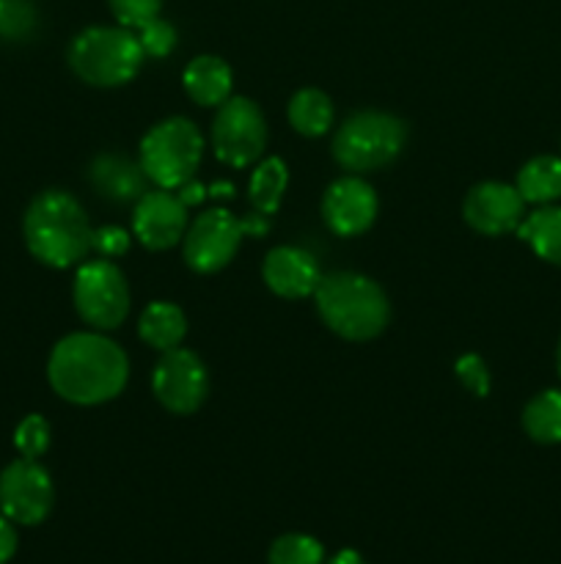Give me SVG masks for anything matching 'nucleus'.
<instances>
[{
  "label": "nucleus",
  "instance_id": "obj_1",
  "mask_svg": "<svg viewBox=\"0 0 561 564\" xmlns=\"http://www.w3.org/2000/svg\"><path fill=\"white\" fill-rule=\"evenodd\" d=\"M47 380L72 405H102L116 400L130 380L127 352L99 330L69 334L47 358Z\"/></svg>",
  "mask_w": 561,
  "mask_h": 564
},
{
  "label": "nucleus",
  "instance_id": "obj_2",
  "mask_svg": "<svg viewBox=\"0 0 561 564\" xmlns=\"http://www.w3.org/2000/svg\"><path fill=\"white\" fill-rule=\"evenodd\" d=\"M22 237L36 262L53 270L75 268L94 251V226L72 193L44 191L22 215Z\"/></svg>",
  "mask_w": 561,
  "mask_h": 564
},
{
  "label": "nucleus",
  "instance_id": "obj_3",
  "mask_svg": "<svg viewBox=\"0 0 561 564\" xmlns=\"http://www.w3.org/2000/svg\"><path fill=\"white\" fill-rule=\"evenodd\" d=\"M314 303L322 323L346 341L374 339L391 319V303L383 286L352 270L322 275Z\"/></svg>",
  "mask_w": 561,
  "mask_h": 564
},
{
  "label": "nucleus",
  "instance_id": "obj_4",
  "mask_svg": "<svg viewBox=\"0 0 561 564\" xmlns=\"http://www.w3.org/2000/svg\"><path fill=\"white\" fill-rule=\"evenodd\" d=\"M72 72L94 88H119L135 80L143 55L138 33L121 25H91L77 33L66 50Z\"/></svg>",
  "mask_w": 561,
  "mask_h": 564
},
{
  "label": "nucleus",
  "instance_id": "obj_5",
  "mask_svg": "<svg viewBox=\"0 0 561 564\" xmlns=\"http://www.w3.org/2000/svg\"><path fill=\"white\" fill-rule=\"evenodd\" d=\"M407 124L383 110H358L336 130L330 152L350 174L380 171L394 163L407 147Z\"/></svg>",
  "mask_w": 561,
  "mask_h": 564
},
{
  "label": "nucleus",
  "instance_id": "obj_6",
  "mask_svg": "<svg viewBox=\"0 0 561 564\" xmlns=\"http://www.w3.org/2000/svg\"><path fill=\"white\" fill-rule=\"evenodd\" d=\"M204 158V135L185 116L154 124L141 141V169L163 191H179L193 180Z\"/></svg>",
  "mask_w": 561,
  "mask_h": 564
},
{
  "label": "nucleus",
  "instance_id": "obj_7",
  "mask_svg": "<svg viewBox=\"0 0 561 564\" xmlns=\"http://www.w3.org/2000/svg\"><path fill=\"white\" fill-rule=\"evenodd\" d=\"M270 231V215H251L245 220H237L234 215L226 209H209L201 213L190 226H187L185 237H182V248H185V264L201 275L220 273L226 264L234 259L240 251V242L245 235H267Z\"/></svg>",
  "mask_w": 561,
  "mask_h": 564
},
{
  "label": "nucleus",
  "instance_id": "obj_8",
  "mask_svg": "<svg viewBox=\"0 0 561 564\" xmlns=\"http://www.w3.org/2000/svg\"><path fill=\"white\" fill-rule=\"evenodd\" d=\"M72 301L94 330H116L130 314V286L113 259H91L77 268Z\"/></svg>",
  "mask_w": 561,
  "mask_h": 564
},
{
  "label": "nucleus",
  "instance_id": "obj_9",
  "mask_svg": "<svg viewBox=\"0 0 561 564\" xmlns=\"http://www.w3.org/2000/svg\"><path fill=\"white\" fill-rule=\"evenodd\" d=\"M209 138H212L220 163L231 165V169H248V165L258 163L264 147H267V121L253 99L231 94L215 110Z\"/></svg>",
  "mask_w": 561,
  "mask_h": 564
},
{
  "label": "nucleus",
  "instance_id": "obj_10",
  "mask_svg": "<svg viewBox=\"0 0 561 564\" xmlns=\"http://www.w3.org/2000/svg\"><path fill=\"white\" fill-rule=\"evenodd\" d=\"M55 505V485L38 460L16 457L0 471V512L16 527H38Z\"/></svg>",
  "mask_w": 561,
  "mask_h": 564
},
{
  "label": "nucleus",
  "instance_id": "obj_11",
  "mask_svg": "<svg viewBox=\"0 0 561 564\" xmlns=\"http://www.w3.org/2000/svg\"><path fill=\"white\" fill-rule=\"evenodd\" d=\"M152 391L168 413L190 416L207 402L209 372L196 352L174 347L160 356L152 372Z\"/></svg>",
  "mask_w": 561,
  "mask_h": 564
},
{
  "label": "nucleus",
  "instance_id": "obj_12",
  "mask_svg": "<svg viewBox=\"0 0 561 564\" xmlns=\"http://www.w3.org/2000/svg\"><path fill=\"white\" fill-rule=\"evenodd\" d=\"M187 226V204L170 191H146L135 202L132 213V235L138 237L148 251H168L176 242H182Z\"/></svg>",
  "mask_w": 561,
  "mask_h": 564
},
{
  "label": "nucleus",
  "instance_id": "obj_13",
  "mask_svg": "<svg viewBox=\"0 0 561 564\" xmlns=\"http://www.w3.org/2000/svg\"><path fill=\"white\" fill-rule=\"evenodd\" d=\"M465 224L484 237H498L517 231L526 218V202L520 191L506 182H479L468 191L462 204Z\"/></svg>",
  "mask_w": 561,
  "mask_h": 564
},
{
  "label": "nucleus",
  "instance_id": "obj_14",
  "mask_svg": "<svg viewBox=\"0 0 561 564\" xmlns=\"http://www.w3.org/2000/svg\"><path fill=\"white\" fill-rule=\"evenodd\" d=\"M380 202L374 187L358 174L341 176L324 191L322 218L328 229L339 237H358L372 229L377 220Z\"/></svg>",
  "mask_w": 561,
  "mask_h": 564
},
{
  "label": "nucleus",
  "instance_id": "obj_15",
  "mask_svg": "<svg viewBox=\"0 0 561 564\" xmlns=\"http://www.w3.org/2000/svg\"><path fill=\"white\" fill-rule=\"evenodd\" d=\"M262 279L270 286V292L286 301H300V297H314L322 270L314 253L297 246H278L264 257Z\"/></svg>",
  "mask_w": 561,
  "mask_h": 564
},
{
  "label": "nucleus",
  "instance_id": "obj_16",
  "mask_svg": "<svg viewBox=\"0 0 561 564\" xmlns=\"http://www.w3.org/2000/svg\"><path fill=\"white\" fill-rule=\"evenodd\" d=\"M88 182L99 196L113 204L138 202L148 191V176L143 174L141 163L121 154H97L88 165Z\"/></svg>",
  "mask_w": 561,
  "mask_h": 564
},
{
  "label": "nucleus",
  "instance_id": "obj_17",
  "mask_svg": "<svg viewBox=\"0 0 561 564\" xmlns=\"http://www.w3.org/2000/svg\"><path fill=\"white\" fill-rule=\"evenodd\" d=\"M182 86L187 97L201 108H220L231 97L234 75H231V66L218 55H198L185 66Z\"/></svg>",
  "mask_w": 561,
  "mask_h": 564
},
{
  "label": "nucleus",
  "instance_id": "obj_18",
  "mask_svg": "<svg viewBox=\"0 0 561 564\" xmlns=\"http://www.w3.org/2000/svg\"><path fill=\"white\" fill-rule=\"evenodd\" d=\"M138 336L148 347L160 352H168L174 347H182L187 336V317L176 303L154 301L143 308L141 323H138Z\"/></svg>",
  "mask_w": 561,
  "mask_h": 564
},
{
  "label": "nucleus",
  "instance_id": "obj_19",
  "mask_svg": "<svg viewBox=\"0 0 561 564\" xmlns=\"http://www.w3.org/2000/svg\"><path fill=\"white\" fill-rule=\"evenodd\" d=\"M517 237L531 246L539 259L550 264H561V207L542 204L517 226Z\"/></svg>",
  "mask_w": 561,
  "mask_h": 564
},
{
  "label": "nucleus",
  "instance_id": "obj_20",
  "mask_svg": "<svg viewBox=\"0 0 561 564\" xmlns=\"http://www.w3.org/2000/svg\"><path fill=\"white\" fill-rule=\"evenodd\" d=\"M517 191L526 204H553L561 198V158L539 154L528 160L517 174Z\"/></svg>",
  "mask_w": 561,
  "mask_h": 564
},
{
  "label": "nucleus",
  "instance_id": "obj_21",
  "mask_svg": "<svg viewBox=\"0 0 561 564\" xmlns=\"http://www.w3.org/2000/svg\"><path fill=\"white\" fill-rule=\"evenodd\" d=\"M286 116H289L292 130L300 132V135L306 138H319L330 130V124H333V102H330L328 94L319 91V88H300V91L289 99Z\"/></svg>",
  "mask_w": 561,
  "mask_h": 564
},
{
  "label": "nucleus",
  "instance_id": "obj_22",
  "mask_svg": "<svg viewBox=\"0 0 561 564\" xmlns=\"http://www.w3.org/2000/svg\"><path fill=\"white\" fill-rule=\"evenodd\" d=\"M286 185H289V171L280 158H267L253 169L251 182H248V198H251L253 209L262 215L278 213L280 202H284Z\"/></svg>",
  "mask_w": 561,
  "mask_h": 564
},
{
  "label": "nucleus",
  "instance_id": "obj_23",
  "mask_svg": "<svg viewBox=\"0 0 561 564\" xmlns=\"http://www.w3.org/2000/svg\"><path fill=\"white\" fill-rule=\"evenodd\" d=\"M522 430L537 444H561V391H539L522 408Z\"/></svg>",
  "mask_w": 561,
  "mask_h": 564
},
{
  "label": "nucleus",
  "instance_id": "obj_24",
  "mask_svg": "<svg viewBox=\"0 0 561 564\" xmlns=\"http://www.w3.org/2000/svg\"><path fill=\"white\" fill-rule=\"evenodd\" d=\"M267 564H324V545L311 534H280L270 545Z\"/></svg>",
  "mask_w": 561,
  "mask_h": 564
},
{
  "label": "nucleus",
  "instance_id": "obj_25",
  "mask_svg": "<svg viewBox=\"0 0 561 564\" xmlns=\"http://www.w3.org/2000/svg\"><path fill=\"white\" fill-rule=\"evenodd\" d=\"M38 28V11L33 0H0V39L28 42Z\"/></svg>",
  "mask_w": 561,
  "mask_h": 564
},
{
  "label": "nucleus",
  "instance_id": "obj_26",
  "mask_svg": "<svg viewBox=\"0 0 561 564\" xmlns=\"http://www.w3.org/2000/svg\"><path fill=\"white\" fill-rule=\"evenodd\" d=\"M50 438H53L50 422L38 416V413H28L14 430L16 452H20V457H28V460H38L50 449Z\"/></svg>",
  "mask_w": 561,
  "mask_h": 564
},
{
  "label": "nucleus",
  "instance_id": "obj_27",
  "mask_svg": "<svg viewBox=\"0 0 561 564\" xmlns=\"http://www.w3.org/2000/svg\"><path fill=\"white\" fill-rule=\"evenodd\" d=\"M138 42H141L146 58H165V55H170L176 50L179 36H176V28L168 20L157 17V20L138 28Z\"/></svg>",
  "mask_w": 561,
  "mask_h": 564
},
{
  "label": "nucleus",
  "instance_id": "obj_28",
  "mask_svg": "<svg viewBox=\"0 0 561 564\" xmlns=\"http://www.w3.org/2000/svg\"><path fill=\"white\" fill-rule=\"evenodd\" d=\"M108 6L116 22L121 28H130V31H138L146 22L157 20L160 11H163V0H108Z\"/></svg>",
  "mask_w": 561,
  "mask_h": 564
},
{
  "label": "nucleus",
  "instance_id": "obj_29",
  "mask_svg": "<svg viewBox=\"0 0 561 564\" xmlns=\"http://www.w3.org/2000/svg\"><path fill=\"white\" fill-rule=\"evenodd\" d=\"M454 372L473 397L490 394V383H493V380H490V369L482 356H476V352H465V356L457 358Z\"/></svg>",
  "mask_w": 561,
  "mask_h": 564
},
{
  "label": "nucleus",
  "instance_id": "obj_30",
  "mask_svg": "<svg viewBox=\"0 0 561 564\" xmlns=\"http://www.w3.org/2000/svg\"><path fill=\"white\" fill-rule=\"evenodd\" d=\"M94 251L102 259H119L130 251V235L121 226H102L94 229Z\"/></svg>",
  "mask_w": 561,
  "mask_h": 564
},
{
  "label": "nucleus",
  "instance_id": "obj_31",
  "mask_svg": "<svg viewBox=\"0 0 561 564\" xmlns=\"http://www.w3.org/2000/svg\"><path fill=\"white\" fill-rule=\"evenodd\" d=\"M16 545H20V540H16L14 523L0 512V564H9L14 560Z\"/></svg>",
  "mask_w": 561,
  "mask_h": 564
},
{
  "label": "nucleus",
  "instance_id": "obj_32",
  "mask_svg": "<svg viewBox=\"0 0 561 564\" xmlns=\"http://www.w3.org/2000/svg\"><path fill=\"white\" fill-rule=\"evenodd\" d=\"M324 564H369V562L363 560V556L358 554V551L346 549V551H339V554H336V556H330V560L324 562Z\"/></svg>",
  "mask_w": 561,
  "mask_h": 564
},
{
  "label": "nucleus",
  "instance_id": "obj_33",
  "mask_svg": "<svg viewBox=\"0 0 561 564\" xmlns=\"http://www.w3.org/2000/svg\"><path fill=\"white\" fill-rule=\"evenodd\" d=\"M556 361H559V375H561V341H559V356H556Z\"/></svg>",
  "mask_w": 561,
  "mask_h": 564
}]
</instances>
